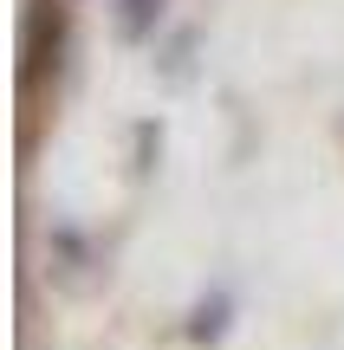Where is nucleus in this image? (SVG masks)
Segmentation results:
<instances>
[{
  "instance_id": "obj_1",
  "label": "nucleus",
  "mask_w": 344,
  "mask_h": 350,
  "mask_svg": "<svg viewBox=\"0 0 344 350\" xmlns=\"http://www.w3.org/2000/svg\"><path fill=\"white\" fill-rule=\"evenodd\" d=\"M65 52V7L59 0H26V20H20V72L26 78H46Z\"/></svg>"
}]
</instances>
